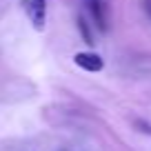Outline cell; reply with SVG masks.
<instances>
[{"label":"cell","instance_id":"obj_1","mask_svg":"<svg viewBox=\"0 0 151 151\" xmlns=\"http://www.w3.org/2000/svg\"><path fill=\"white\" fill-rule=\"evenodd\" d=\"M73 62L80 67V69L91 71V73H96V71H102V69H104L102 58H100L98 53H91V51H78V53L73 56Z\"/></svg>","mask_w":151,"mask_h":151},{"label":"cell","instance_id":"obj_2","mask_svg":"<svg viewBox=\"0 0 151 151\" xmlns=\"http://www.w3.org/2000/svg\"><path fill=\"white\" fill-rule=\"evenodd\" d=\"M27 11H29V18H31L33 29L42 31L45 20H47V0H31L27 5Z\"/></svg>","mask_w":151,"mask_h":151},{"label":"cell","instance_id":"obj_3","mask_svg":"<svg viewBox=\"0 0 151 151\" xmlns=\"http://www.w3.org/2000/svg\"><path fill=\"white\" fill-rule=\"evenodd\" d=\"M82 2H85V7L89 9V14L93 16L98 29L100 31H107L109 29V24H107V9H104L102 0H82Z\"/></svg>","mask_w":151,"mask_h":151},{"label":"cell","instance_id":"obj_4","mask_svg":"<svg viewBox=\"0 0 151 151\" xmlns=\"http://www.w3.org/2000/svg\"><path fill=\"white\" fill-rule=\"evenodd\" d=\"M78 31H80V36H82V40H85L89 47H93V36H91V31H89V27H87V22H85V18L82 16H78Z\"/></svg>","mask_w":151,"mask_h":151},{"label":"cell","instance_id":"obj_5","mask_svg":"<svg viewBox=\"0 0 151 151\" xmlns=\"http://www.w3.org/2000/svg\"><path fill=\"white\" fill-rule=\"evenodd\" d=\"M145 11L151 16V0H147V2H145Z\"/></svg>","mask_w":151,"mask_h":151},{"label":"cell","instance_id":"obj_6","mask_svg":"<svg viewBox=\"0 0 151 151\" xmlns=\"http://www.w3.org/2000/svg\"><path fill=\"white\" fill-rule=\"evenodd\" d=\"M29 2H31V0H22V5H29Z\"/></svg>","mask_w":151,"mask_h":151}]
</instances>
